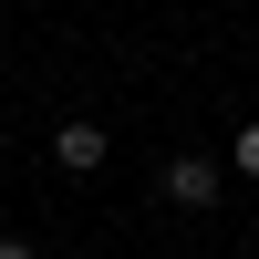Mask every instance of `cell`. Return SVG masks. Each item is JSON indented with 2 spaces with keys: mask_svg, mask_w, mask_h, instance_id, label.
Returning <instances> with one entry per match:
<instances>
[{
  "mask_svg": "<svg viewBox=\"0 0 259 259\" xmlns=\"http://www.w3.org/2000/svg\"><path fill=\"white\" fill-rule=\"evenodd\" d=\"M0 259H31V249H21V239H0Z\"/></svg>",
  "mask_w": 259,
  "mask_h": 259,
  "instance_id": "4",
  "label": "cell"
},
{
  "mask_svg": "<svg viewBox=\"0 0 259 259\" xmlns=\"http://www.w3.org/2000/svg\"><path fill=\"white\" fill-rule=\"evenodd\" d=\"M239 177L259 187V124H239Z\"/></svg>",
  "mask_w": 259,
  "mask_h": 259,
  "instance_id": "3",
  "label": "cell"
},
{
  "mask_svg": "<svg viewBox=\"0 0 259 259\" xmlns=\"http://www.w3.org/2000/svg\"><path fill=\"white\" fill-rule=\"evenodd\" d=\"M104 145H114V135H104V124H62V135H52V166H62V177H94V166H104Z\"/></svg>",
  "mask_w": 259,
  "mask_h": 259,
  "instance_id": "1",
  "label": "cell"
},
{
  "mask_svg": "<svg viewBox=\"0 0 259 259\" xmlns=\"http://www.w3.org/2000/svg\"><path fill=\"white\" fill-rule=\"evenodd\" d=\"M218 156H177V166H166V197H177V207H218Z\"/></svg>",
  "mask_w": 259,
  "mask_h": 259,
  "instance_id": "2",
  "label": "cell"
}]
</instances>
